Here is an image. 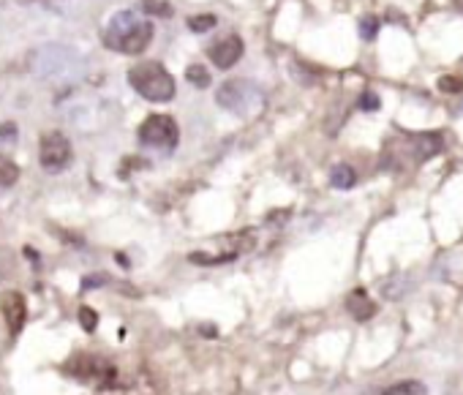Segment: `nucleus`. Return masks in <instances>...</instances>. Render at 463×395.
Wrapping results in <instances>:
<instances>
[{"mask_svg":"<svg viewBox=\"0 0 463 395\" xmlns=\"http://www.w3.org/2000/svg\"><path fill=\"white\" fill-rule=\"evenodd\" d=\"M150 41H153V25L137 11H118L104 30V44L123 55H142L150 47Z\"/></svg>","mask_w":463,"mask_h":395,"instance_id":"nucleus-1","label":"nucleus"},{"mask_svg":"<svg viewBox=\"0 0 463 395\" xmlns=\"http://www.w3.org/2000/svg\"><path fill=\"white\" fill-rule=\"evenodd\" d=\"M131 88L147 101H172L174 99V79L156 60H139L128 69Z\"/></svg>","mask_w":463,"mask_h":395,"instance_id":"nucleus-2","label":"nucleus"},{"mask_svg":"<svg viewBox=\"0 0 463 395\" xmlns=\"http://www.w3.org/2000/svg\"><path fill=\"white\" fill-rule=\"evenodd\" d=\"M71 142L66 134L60 131H49L41 137V148H39V161L47 172H63L71 164Z\"/></svg>","mask_w":463,"mask_h":395,"instance_id":"nucleus-3","label":"nucleus"},{"mask_svg":"<svg viewBox=\"0 0 463 395\" xmlns=\"http://www.w3.org/2000/svg\"><path fill=\"white\" fill-rule=\"evenodd\" d=\"M139 142L150 148H174L180 142V128L170 115H150L139 125Z\"/></svg>","mask_w":463,"mask_h":395,"instance_id":"nucleus-4","label":"nucleus"},{"mask_svg":"<svg viewBox=\"0 0 463 395\" xmlns=\"http://www.w3.org/2000/svg\"><path fill=\"white\" fill-rule=\"evenodd\" d=\"M0 311H3L6 324H8V333H11V335H20L25 321H27L25 295H20V292H3V295H0Z\"/></svg>","mask_w":463,"mask_h":395,"instance_id":"nucleus-5","label":"nucleus"},{"mask_svg":"<svg viewBox=\"0 0 463 395\" xmlns=\"http://www.w3.org/2000/svg\"><path fill=\"white\" fill-rule=\"evenodd\" d=\"M243 39L240 36H226V39H221V41H216L210 50H207V55H210V60L219 66L221 71H226V69H232L240 57H243Z\"/></svg>","mask_w":463,"mask_h":395,"instance_id":"nucleus-6","label":"nucleus"},{"mask_svg":"<svg viewBox=\"0 0 463 395\" xmlns=\"http://www.w3.org/2000/svg\"><path fill=\"white\" fill-rule=\"evenodd\" d=\"M441 148H444V139H441L439 134H420V137L412 139V145H409V150H415L417 164H422V161L439 155Z\"/></svg>","mask_w":463,"mask_h":395,"instance_id":"nucleus-7","label":"nucleus"},{"mask_svg":"<svg viewBox=\"0 0 463 395\" xmlns=\"http://www.w3.org/2000/svg\"><path fill=\"white\" fill-rule=\"evenodd\" d=\"M245 90H248V85H245L243 79H229L219 90V104H223L226 109L240 112V104L245 101Z\"/></svg>","mask_w":463,"mask_h":395,"instance_id":"nucleus-8","label":"nucleus"},{"mask_svg":"<svg viewBox=\"0 0 463 395\" xmlns=\"http://www.w3.org/2000/svg\"><path fill=\"white\" fill-rule=\"evenodd\" d=\"M349 311H352V317L357 321H366V319H371L373 314H376V305L368 300V295L363 292V289H357V292H352L349 295Z\"/></svg>","mask_w":463,"mask_h":395,"instance_id":"nucleus-9","label":"nucleus"},{"mask_svg":"<svg viewBox=\"0 0 463 395\" xmlns=\"http://www.w3.org/2000/svg\"><path fill=\"white\" fill-rule=\"evenodd\" d=\"M354 183H357V174H354V169H352L349 164H338V167H333V172H330V186H333V188H338V191H349Z\"/></svg>","mask_w":463,"mask_h":395,"instance_id":"nucleus-10","label":"nucleus"},{"mask_svg":"<svg viewBox=\"0 0 463 395\" xmlns=\"http://www.w3.org/2000/svg\"><path fill=\"white\" fill-rule=\"evenodd\" d=\"M17 180H20V167H17L11 158L0 155V188H8V186H14Z\"/></svg>","mask_w":463,"mask_h":395,"instance_id":"nucleus-11","label":"nucleus"},{"mask_svg":"<svg viewBox=\"0 0 463 395\" xmlns=\"http://www.w3.org/2000/svg\"><path fill=\"white\" fill-rule=\"evenodd\" d=\"M142 8H145L147 17H161V20H170L172 17L170 0H142Z\"/></svg>","mask_w":463,"mask_h":395,"instance_id":"nucleus-12","label":"nucleus"},{"mask_svg":"<svg viewBox=\"0 0 463 395\" xmlns=\"http://www.w3.org/2000/svg\"><path fill=\"white\" fill-rule=\"evenodd\" d=\"M186 79H188L194 88H207V85H210V71H207L205 66L194 63V66L186 69Z\"/></svg>","mask_w":463,"mask_h":395,"instance_id":"nucleus-13","label":"nucleus"},{"mask_svg":"<svg viewBox=\"0 0 463 395\" xmlns=\"http://www.w3.org/2000/svg\"><path fill=\"white\" fill-rule=\"evenodd\" d=\"M425 390H428V387H425L422 382H398V384L385 387L387 395H412V393H425Z\"/></svg>","mask_w":463,"mask_h":395,"instance_id":"nucleus-14","label":"nucleus"},{"mask_svg":"<svg viewBox=\"0 0 463 395\" xmlns=\"http://www.w3.org/2000/svg\"><path fill=\"white\" fill-rule=\"evenodd\" d=\"M188 27L194 33H207L216 27V17L213 14H194V17H188Z\"/></svg>","mask_w":463,"mask_h":395,"instance_id":"nucleus-15","label":"nucleus"},{"mask_svg":"<svg viewBox=\"0 0 463 395\" xmlns=\"http://www.w3.org/2000/svg\"><path fill=\"white\" fill-rule=\"evenodd\" d=\"M406 289H409V281H406V278H401V275H395L387 286H382V295L390 297V300H398V297H403Z\"/></svg>","mask_w":463,"mask_h":395,"instance_id":"nucleus-16","label":"nucleus"},{"mask_svg":"<svg viewBox=\"0 0 463 395\" xmlns=\"http://www.w3.org/2000/svg\"><path fill=\"white\" fill-rule=\"evenodd\" d=\"M79 321H82V330L93 333V330L98 327V314L90 308V305H82V308H79Z\"/></svg>","mask_w":463,"mask_h":395,"instance_id":"nucleus-17","label":"nucleus"},{"mask_svg":"<svg viewBox=\"0 0 463 395\" xmlns=\"http://www.w3.org/2000/svg\"><path fill=\"white\" fill-rule=\"evenodd\" d=\"M376 33H379V20H376V17H371V14L363 17V20H360V36H363L366 41H373V39H376Z\"/></svg>","mask_w":463,"mask_h":395,"instance_id":"nucleus-18","label":"nucleus"},{"mask_svg":"<svg viewBox=\"0 0 463 395\" xmlns=\"http://www.w3.org/2000/svg\"><path fill=\"white\" fill-rule=\"evenodd\" d=\"M439 90L441 93H461L463 82L458 76H441L439 79Z\"/></svg>","mask_w":463,"mask_h":395,"instance_id":"nucleus-19","label":"nucleus"},{"mask_svg":"<svg viewBox=\"0 0 463 395\" xmlns=\"http://www.w3.org/2000/svg\"><path fill=\"white\" fill-rule=\"evenodd\" d=\"M360 109H363V112H376V109H379V96L371 93V90L363 93V96H360Z\"/></svg>","mask_w":463,"mask_h":395,"instance_id":"nucleus-20","label":"nucleus"},{"mask_svg":"<svg viewBox=\"0 0 463 395\" xmlns=\"http://www.w3.org/2000/svg\"><path fill=\"white\" fill-rule=\"evenodd\" d=\"M104 281H106V275H88V278H85V289H88V286H101Z\"/></svg>","mask_w":463,"mask_h":395,"instance_id":"nucleus-21","label":"nucleus"}]
</instances>
